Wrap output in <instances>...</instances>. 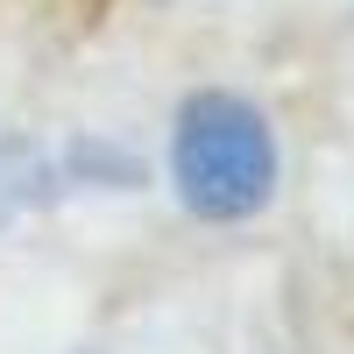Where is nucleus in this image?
<instances>
[{
    "label": "nucleus",
    "mask_w": 354,
    "mask_h": 354,
    "mask_svg": "<svg viewBox=\"0 0 354 354\" xmlns=\"http://www.w3.org/2000/svg\"><path fill=\"white\" fill-rule=\"evenodd\" d=\"M277 135L270 113L241 93H192L170 135V185L198 220H248L277 198Z\"/></svg>",
    "instance_id": "nucleus-1"
}]
</instances>
